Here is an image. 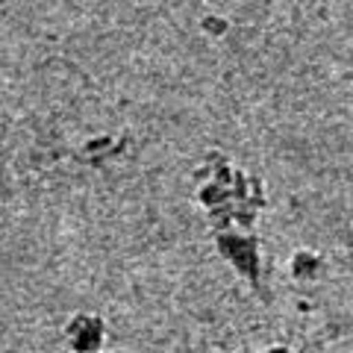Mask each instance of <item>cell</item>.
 <instances>
[{
    "label": "cell",
    "instance_id": "cell-2",
    "mask_svg": "<svg viewBox=\"0 0 353 353\" xmlns=\"http://www.w3.org/2000/svg\"><path fill=\"white\" fill-rule=\"evenodd\" d=\"M103 333V321L97 315H74V321L65 327V339L77 353H94L101 347Z\"/></svg>",
    "mask_w": 353,
    "mask_h": 353
},
{
    "label": "cell",
    "instance_id": "cell-4",
    "mask_svg": "<svg viewBox=\"0 0 353 353\" xmlns=\"http://www.w3.org/2000/svg\"><path fill=\"white\" fill-rule=\"evenodd\" d=\"M265 353H289L285 347H274V350H265Z\"/></svg>",
    "mask_w": 353,
    "mask_h": 353
},
{
    "label": "cell",
    "instance_id": "cell-3",
    "mask_svg": "<svg viewBox=\"0 0 353 353\" xmlns=\"http://www.w3.org/2000/svg\"><path fill=\"white\" fill-rule=\"evenodd\" d=\"M318 268H321V259L315 256V253H309V250H301V253H294V259H292V277L294 280H315L318 277Z\"/></svg>",
    "mask_w": 353,
    "mask_h": 353
},
{
    "label": "cell",
    "instance_id": "cell-1",
    "mask_svg": "<svg viewBox=\"0 0 353 353\" xmlns=\"http://www.w3.org/2000/svg\"><path fill=\"white\" fill-rule=\"evenodd\" d=\"M218 250H221V256H227L236 265L239 274H245V277H256L259 274V253H256L253 239L233 236V233L218 236Z\"/></svg>",
    "mask_w": 353,
    "mask_h": 353
}]
</instances>
